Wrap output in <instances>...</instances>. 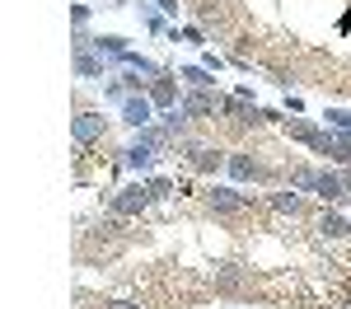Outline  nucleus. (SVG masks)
<instances>
[{
	"label": "nucleus",
	"mask_w": 351,
	"mask_h": 309,
	"mask_svg": "<svg viewBox=\"0 0 351 309\" xmlns=\"http://www.w3.org/2000/svg\"><path fill=\"white\" fill-rule=\"evenodd\" d=\"M328 160H347L351 164V132H328Z\"/></svg>",
	"instance_id": "13"
},
{
	"label": "nucleus",
	"mask_w": 351,
	"mask_h": 309,
	"mask_svg": "<svg viewBox=\"0 0 351 309\" xmlns=\"http://www.w3.org/2000/svg\"><path fill=\"white\" fill-rule=\"evenodd\" d=\"M145 94H150V103H155V108H178V89H173V80H169V75H160V80H150L145 84Z\"/></svg>",
	"instance_id": "10"
},
{
	"label": "nucleus",
	"mask_w": 351,
	"mask_h": 309,
	"mask_svg": "<svg viewBox=\"0 0 351 309\" xmlns=\"http://www.w3.org/2000/svg\"><path fill=\"white\" fill-rule=\"evenodd\" d=\"M122 160H127V169H132V173H150V169H155V160H160V150H155V145H145V140H132V145L122 150Z\"/></svg>",
	"instance_id": "7"
},
{
	"label": "nucleus",
	"mask_w": 351,
	"mask_h": 309,
	"mask_svg": "<svg viewBox=\"0 0 351 309\" xmlns=\"http://www.w3.org/2000/svg\"><path fill=\"white\" fill-rule=\"evenodd\" d=\"M108 136V122L99 117V112H75V145H94V140Z\"/></svg>",
	"instance_id": "5"
},
{
	"label": "nucleus",
	"mask_w": 351,
	"mask_h": 309,
	"mask_svg": "<svg viewBox=\"0 0 351 309\" xmlns=\"http://www.w3.org/2000/svg\"><path fill=\"white\" fill-rule=\"evenodd\" d=\"M324 117L332 122V127H337V132H351V112H342V108H328Z\"/></svg>",
	"instance_id": "17"
},
{
	"label": "nucleus",
	"mask_w": 351,
	"mask_h": 309,
	"mask_svg": "<svg viewBox=\"0 0 351 309\" xmlns=\"http://www.w3.org/2000/svg\"><path fill=\"white\" fill-rule=\"evenodd\" d=\"M178 80H188L192 89H211V84H216V75H211L206 66H183V71H178Z\"/></svg>",
	"instance_id": "14"
},
{
	"label": "nucleus",
	"mask_w": 351,
	"mask_h": 309,
	"mask_svg": "<svg viewBox=\"0 0 351 309\" xmlns=\"http://www.w3.org/2000/svg\"><path fill=\"white\" fill-rule=\"evenodd\" d=\"M319 234H324L328 244H351V225L337 216V211H324L319 216Z\"/></svg>",
	"instance_id": "9"
},
{
	"label": "nucleus",
	"mask_w": 351,
	"mask_h": 309,
	"mask_svg": "<svg viewBox=\"0 0 351 309\" xmlns=\"http://www.w3.org/2000/svg\"><path fill=\"white\" fill-rule=\"evenodd\" d=\"M94 47H99V56H112V61H122V56L132 52V47H127V38H117V33H104V38H94Z\"/></svg>",
	"instance_id": "12"
},
{
	"label": "nucleus",
	"mask_w": 351,
	"mask_h": 309,
	"mask_svg": "<svg viewBox=\"0 0 351 309\" xmlns=\"http://www.w3.org/2000/svg\"><path fill=\"white\" fill-rule=\"evenodd\" d=\"M71 19H75V28H84V24H89V5H75V10H71Z\"/></svg>",
	"instance_id": "20"
},
{
	"label": "nucleus",
	"mask_w": 351,
	"mask_h": 309,
	"mask_svg": "<svg viewBox=\"0 0 351 309\" xmlns=\"http://www.w3.org/2000/svg\"><path fill=\"white\" fill-rule=\"evenodd\" d=\"M150 193H155V201H164V197H173V183L169 178H150Z\"/></svg>",
	"instance_id": "18"
},
{
	"label": "nucleus",
	"mask_w": 351,
	"mask_h": 309,
	"mask_svg": "<svg viewBox=\"0 0 351 309\" xmlns=\"http://www.w3.org/2000/svg\"><path fill=\"white\" fill-rule=\"evenodd\" d=\"M342 183H347V197H351V169H347V173H342Z\"/></svg>",
	"instance_id": "23"
},
{
	"label": "nucleus",
	"mask_w": 351,
	"mask_h": 309,
	"mask_svg": "<svg viewBox=\"0 0 351 309\" xmlns=\"http://www.w3.org/2000/svg\"><path fill=\"white\" fill-rule=\"evenodd\" d=\"M155 201V193H150V183H127V188H117V197H112V216H141L145 206Z\"/></svg>",
	"instance_id": "1"
},
{
	"label": "nucleus",
	"mask_w": 351,
	"mask_h": 309,
	"mask_svg": "<svg viewBox=\"0 0 351 309\" xmlns=\"http://www.w3.org/2000/svg\"><path fill=\"white\" fill-rule=\"evenodd\" d=\"M108 309H141V305H132V300H112Z\"/></svg>",
	"instance_id": "22"
},
{
	"label": "nucleus",
	"mask_w": 351,
	"mask_h": 309,
	"mask_svg": "<svg viewBox=\"0 0 351 309\" xmlns=\"http://www.w3.org/2000/svg\"><path fill=\"white\" fill-rule=\"evenodd\" d=\"M304 193L324 197L328 206H342V201H351V197H347V183H342L337 173H328V169H314V173H309V188H304Z\"/></svg>",
	"instance_id": "2"
},
{
	"label": "nucleus",
	"mask_w": 351,
	"mask_h": 309,
	"mask_svg": "<svg viewBox=\"0 0 351 309\" xmlns=\"http://www.w3.org/2000/svg\"><path fill=\"white\" fill-rule=\"evenodd\" d=\"M271 206L286 211V216H304V197H300L295 188H291V193H276V197H271Z\"/></svg>",
	"instance_id": "15"
},
{
	"label": "nucleus",
	"mask_w": 351,
	"mask_h": 309,
	"mask_svg": "<svg viewBox=\"0 0 351 309\" xmlns=\"http://www.w3.org/2000/svg\"><path fill=\"white\" fill-rule=\"evenodd\" d=\"M230 164V160H225V155H220V150H202V155H197V173H220V169Z\"/></svg>",
	"instance_id": "16"
},
{
	"label": "nucleus",
	"mask_w": 351,
	"mask_h": 309,
	"mask_svg": "<svg viewBox=\"0 0 351 309\" xmlns=\"http://www.w3.org/2000/svg\"><path fill=\"white\" fill-rule=\"evenodd\" d=\"M122 122H132V127H150V122H155V103H150V94H127V99H122Z\"/></svg>",
	"instance_id": "4"
},
{
	"label": "nucleus",
	"mask_w": 351,
	"mask_h": 309,
	"mask_svg": "<svg viewBox=\"0 0 351 309\" xmlns=\"http://www.w3.org/2000/svg\"><path fill=\"white\" fill-rule=\"evenodd\" d=\"M155 5H160L164 14H178V0H155Z\"/></svg>",
	"instance_id": "21"
},
{
	"label": "nucleus",
	"mask_w": 351,
	"mask_h": 309,
	"mask_svg": "<svg viewBox=\"0 0 351 309\" xmlns=\"http://www.w3.org/2000/svg\"><path fill=\"white\" fill-rule=\"evenodd\" d=\"M104 66H108V56H94L89 47L75 52V75H84V80H99V75H104Z\"/></svg>",
	"instance_id": "11"
},
{
	"label": "nucleus",
	"mask_w": 351,
	"mask_h": 309,
	"mask_svg": "<svg viewBox=\"0 0 351 309\" xmlns=\"http://www.w3.org/2000/svg\"><path fill=\"white\" fill-rule=\"evenodd\" d=\"M206 206H211V216H239V211H248V193H239V188H211Z\"/></svg>",
	"instance_id": "3"
},
{
	"label": "nucleus",
	"mask_w": 351,
	"mask_h": 309,
	"mask_svg": "<svg viewBox=\"0 0 351 309\" xmlns=\"http://www.w3.org/2000/svg\"><path fill=\"white\" fill-rule=\"evenodd\" d=\"M141 24H145V28H155V33H164V19L155 14V10H145V14H141Z\"/></svg>",
	"instance_id": "19"
},
{
	"label": "nucleus",
	"mask_w": 351,
	"mask_h": 309,
	"mask_svg": "<svg viewBox=\"0 0 351 309\" xmlns=\"http://www.w3.org/2000/svg\"><path fill=\"white\" fill-rule=\"evenodd\" d=\"M225 169H230V178H234V183H248V178H263V164H258V160H253L248 150H234Z\"/></svg>",
	"instance_id": "8"
},
{
	"label": "nucleus",
	"mask_w": 351,
	"mask_h": 309,
	"mask_svg": "<svg viewBox=\"0 0 351 309\" xmlns=\"http://www.w3.org/2000/svg\"><path fill=\"white\" fill-rule=\"evenodd\" d=\"M178 108L188 112V117H216L220 94H211V89H192V94H183V103H178Z\"/></svg>",
	"instance_id": "6"
}]
</instances>
